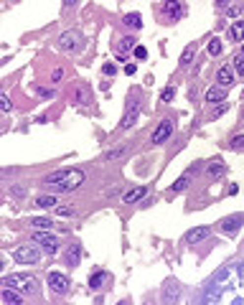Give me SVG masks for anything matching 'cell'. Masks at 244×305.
<instances>
[{"label": "cell", "instance_id": "e575fe53", "mask_svg": "<svg viewBox=\"0 0 244 305\" xmlns=\"http://www.w3.org/2000/svg\"><path fill=\"white\" fill-rule=\"evenodd\" d=\"M61 79H64V69H54V71H51V82L59 84Z\"/></svg>", "mask_w": 244, "mask_h": 305}, {"label": "cell", "instance_id": "9a60e30c", "mask_svg": "<svg viewBox=\"0 0 244 305\" xmlns=\"http://www.w3.org/2000/svg\"><path fill=\"white\" fill-rule=\"evenodd\" d=\"M196 168H198V165H193V168H188V171H186V173H183V176H181V178H178V181L173 183V191H186V188H188V183H191V178L196 176Z\"/></svg>", "mask_w": 244, "mask_h": 305}, {"label": "cell", "instance_id": "ac0fdd59", "mask_svg": "<svg viewBox=\"0 0 244 305\" xmlns=\"http://www.w3.org/2000/svg\"><path fill=\"white\" fill-rule=\"evenodd\" d=\"M224 97H226V87H221V84L211 87L206 92V102H224Z\"/></svg>", "mask_w": 244, "mask_h": 305}, {"label": "cell", "instance_id": "8d00e7d4", "mask_svg": "<svg viewBox=\"0 0 244 305\" xmlns=\"http://www.w3.org/2000/svg\"><path fill=\"white\" fill-rule=\"evenodd\" d=\"M0 107H3V112H10V99H8V94H3V97H0Z\"/></svg>", "mask_w": 244, "mask_h": 305}, {"label": "cell", "instance_id": "f6af8a7d", "mask_svg": "<svg viewBox=\"0 0 244 305\" xmlns=\"http://www.w3.org/2000/svg\"><path fill=\"white\" fill-rule=\"evenodd\" d=\"M242 120H244V107H242Z\"/></svg>", "mask_w": 244, "mask_h": 305}, {"label": "cell", "instance_id": "44dd1931", "mask_svg": "<svg viewBox=\"0 0 244 305\" xmlns=\"http://www.w3.org/2000/svg\"><path fill=\"white\" fill-rule=\"evenodd\" d=\"M107 280H110V274H107V272H94V274L89 277V287H92V290H99L102 282H107Z\"/></svg>", "mask_w": 244, "mask_h": 305}, {"label": "cell", "instance_id": "30bf717a", "mask_svg": "<svg viewBox=\"0 0 244 305\" xmlns=\"http://www.w3.org/2000/svg\"><path fill=\"white\" fill-rule=\"evenodd\" d=\"M209 234H211L209 226H196V229H188L186 237H183V242H186V244H201L204 239H209Z\"/></svg>", "mask_w": 244, "mask_h": 305}, {"label": "cell", "instance_id": "4fadbf2b", "mask_svg": "<svg viewBox=\"0 0 244 305\" xmlns=\"http://www.w3.org/2000/svg\"><path fill=\"white\" fill-rule=\"evenodd\" d=\"M79 259H82V247L79 244H69L66 252H64V262L69 267H79Z\"/></svg>", "mask_w": 244, "mask_h": 305}, {"label": "cell", "instance_id": "bcb514c9", "mask_svg": "<svg viewBox=\"0 0 244 305\" xmlns=\"http://www.w3.org/2000/svg\"><path fill=\"white\" fill-rule=\"evenodd\" d=\"M242 94H244V92H242Z\"/></svg>", "mask_w": 244, "mask_h": 305}, {"label": "cell", "instance_id": "7402d4cb", "mask_svg": "<svg viewBox=\"0 0 244 305\" xmlns=\"http://www.w3.org/2000/svg\"><path fill=\"white\" fill-rule=\"evenodd\" d=\"M122 23H125L127 28H143V15L140 13H127Z\"/></svg>", "mask_w": 244, "mask_h": 305}, {"label": "cell", "instance_id": "5bb4252c", "mask_svg": "<svg viewBox=\"0 0 244 305\" xmlns=\"http://www.w3.org/2000/svg\"><path fill=\"white\" fill-rule=\"evenodd\" d=\"M0 300H3L5 305H23V295L21 293H13V287H3Z\"/></svg>", "mask_w": 244, "mask_h": 305}, {"label": "cell", "instance_id": "ab89813d", "mask_svg": "<svg viewBox=\"0 0 244 305\" xmlns=\"http://www.w3.org/2000/svg\"><path fill=\"white\" fill-rule=\"evenodd\" d=\"M102 71H104L107 76H112V74H115L117 69H115V64H104V69H102Z\"/></svg>", "mask_w": 244, "mask_h": 305}, {"label": "cell", "instance_id": "8fae6325", "mask_svg": "<svg viewBox=\"0 0 244 305\" xmlns=\"http://www.w3.org/2000/svg\"><path fill=\"white\" fill-rule=\"evenodd\" d=\"M181 293H183V287L178 285V280L171 277V280L165 282V287H163V300H165V303H173V300L181 298Z\"/></svg>", "mask_w": 244, "mask_h": 305}, {"label": "cell", "instance_id": "e0dca14e", "mask_svg": "<svg viewBox=\"0 0 244 305\" xmlns=\"http://www.w3.org/2000/svg\"><path fill=\"white\" fill-rule=\"evenodd\" d=\"M216 82L221 84V87H232L234 84V74H232V69H229V66H221L219 71H216Z\"/></svg>", "mask_w": 244, "mask_h": 305}, {"label": "cell", "instance_id": "4316f807", "mask_svg": "<svg viewBox=\"0 0 244 305\" xmlns=\"http://www.w3.org/2000/svg\"><path fill=\"white\" fill-rule=\"evenodd\" d=\"M232 41H244V21H237L232 26Z\"/></svg>", "mask_w": 244, "mask_h": 305}, {"label": "cell", "instance_id": "2e32d148", "mask_svg": "<svg viewBox=\"0 0 244 305\" xmlns=\"http://www.w3.org/2000/svg\"><path fill=\"white\" fill-rule=\"evenodd\" d=\"M145 193H148V186H135V188H130L125 193L122 201H125V204H135V201H140V198H145Z\"/></svg>", "mask_w": 244, "mask_h": 305}, {"label": "cell", "instance_id": "d6986e66", "mask_svg": "<svg viewBox=\"0 0 244 305\" xmlns=\"http://www.w3.org/2000/svg\"><path fill=\"white\" fill-rule=\"evenodd\" d=\"M137 120H140V112H137V110H127V115L122 117V122H120V127L122 130H130V127H135Z\"/></svg>", "mask_w": 244, "mask_h": 305}, {"label": "cell", "instance_id": "3957f363", "mask_svg": "<svg viewBox=\"0 0 244 305\" xmlns=\"http://www.w3.org/2000/svg\"><path fill=\"white\" fill-rule=\"evenodd\" d=\"M3 287H15V290H23V293H38V280L33 274H5L3 277Z\"/></svg>", "mask_w": 244, "mask_h": 305}, {"label": "cell", "instance_id": "d4e9b609", "mask_svg": "<svg viewBox=\"0 0 244 305\" xmlns=\"http://www.w3.org/2000/svg\"><path fill=\"white\" fill-rule=\"evenodd\" d=\"M193 54H196V43L186 46V49H183V54H181V66H188L191 61H193Z\"/></svg>", "mask_w": 244, "mask_h": 305}, {"label": "cell", "instance_id": "6da1fadb", "mask_svg": "<svg viewBox=\"0 0 244 305\" xmlns=\"http://www.w3.org/2000/svg\"><path fill=\"white\" fill-rule=\"evenodd\" d=\"M201 303L244 305V262H232L214 272L201 293Z\"/></svg>", "mask_w": 244, "mask_h": 305}, {"label": "cell", "instance_id": "f1b7e54d", "mask_svg": "<svg viewBox=\"0 0 244 305\" xmlns=\"http://www.w3.org/2000/svg\"><path fill=\"white\" fill-rule=\"evenodd\" d=\"M229 148L232 150H244V135H234L232 140H229Z\"/></svg>", "mask_w": 244, "mask_h": 305}, {"label": "cell", "instance_id": "484cf974", "mask_svg": "<svg viewBox=\"0 0 244 305\" xmlns=\"http://www.w3.org/2000/svg\"><path fill=\"white\" fill-rule=\"evenodd\" d=\"M127 150H130V145H122V148H115V150H110L104 155V160H117V158H122V155H127Z\"/></svg>", "mask_w": 244, "mask_h": 305}, {"label": "cell", "instance_id": "f546056e", "mask_svg": "<svg viewBox=\"0 0 244 305\" xmlns=\"http://www.w3.org/2000/svg\"><path fill=\"white\" fill-rule=\"evenodd\" d=\"M127 49H135V38H132V36H125V38H120V51L125 54Z\"/></svg>", "mask_w": 244, "mask_h": 305}, {"label": "cell", "instance_id": "d590c367", "mask_svg": "<svg viewBox=\"0 0 244 305\" xmlns=\"http://www.w3.org/2000/svg\"><path fill=\"white\" fill-rule=\"evenodd\" d=\"M56 214H59V216H74V209L71 206H64V209L56 206Z\"/></svg>", "mask_w": 244, "mask_h": 305}, {"label": "cell", "instance_id": "ffe728a7", "mask_svg": "<svg viewBox=\"0 0 244 305\" xmlns=\"http://www.w3.org/2000/svg\"><path fill=\"white\" fill-rule=\"evenodd\" d=\"M76 102H79V104H89V102H92V89H89L87 84L76 87Z\"/></svg>", "mask_w": 244, "mask_h": 305}, {"label": "cell", "instance_id": "60d3db41", "mask_svg": "<svg viewBox=\"0 0 244 305\" xmlns=\"http://www.w3.org/2000/svg\"><path fill=\"white\" fill-rule=\"evenodd\" d=\"M13 196H15V198H23V196H26V188H21V186H15V188H13Z\"/></svg>", "mask_w": 244, "mask_h": 305}, {"label": "cell", "instance_id": "4dcf8cb0", "mask_svg": "<svg viewBox=\"0 0 244 305\" xmlns=\"http://www.w3.org/2000/svg\"><path fill=\"white\" fill-rule=\"evenodd\" d=\"M209 54H211V56H219V54H221V38H211V43H209Z\"/></svg>", "mask_w": 244, "mask_h": 305}, {"label": "cell", "instance_id": "1f68e13d", "mask_svg": "<svg viewBox=\"0 0 244 305\" xmlns=\"http://www.w3.org/2000/svg\"><path fill=\"white\" fill-rule=\"evenodd\" d=\"M234 71H237L239 76H244V54H237V56H234Z\"/></svg>", "mask_w": 244, "mask_h": 305}, {"label": "cell", "instance_id": "9c48e42d", "mask_svg": "<svg viewBox=\"0 0 244 305\" xmlns=\"http://www.w3.org/2000/svg\"><path fill=\"white\" fill-rule=\"evenodd\" d=\"M33 242H36V244H41V249H43V252H49V254H54V252L59 249V239H56V237H51V234L36 232V234H33Z\"/></svg>", "mask_w": 244, "mask_h": 305}, {"label": "cell", "instance_id": "b9f144b4", "mask_svg": "<svg viewBox=\"0 0 244 305\" xmlns=\"http://www.w3.org/2000/svg\"><path fill=\"white\" fill-rule=\"evenodd\" d=\"M226 110H229V104H219V107H216V115H224Z\"/></svg>", "mask_w": 244, "mask_h": 305}, {"label": "cell", "instance_id": "cb8c5ba5", "mask_svg": "<svg viewBox=\"0 0 244 305\" xmlns=\"http://www.w3.org/2000/svg\"><path fill=\"white\" fill-rule=\"evenodd\" d=\"M54 204H56V196H36V201H33L36 209H51Z\"/></svg>", "mask_w": 244, "mask_h": 305}, {"label": "cell", "instance_id": "836d02e7", "mask_svg": "<svg viewBox=\"0 0 244 305\" xmlns=\"http://www.w3.org/2000/svg\"><path fill=\"white\" fill-rule=\"evenodd\" d=\"M173 94H176V89H173V87L163 89V94H160V102H171V99H173Z\"/></svg>", "mask_w": 244, "mask_h": 305}, {"label": "cell", "instance_id": "603a6c76", "mask_svg": "<svg viewBox=\"0 0 244 305\" xmlns=\"http://www.w3.org/2000/svg\"><path fill=\"white\" fill-rule=\"evenodd\" d=\"M224 171H226V165H224L221 160H214V163L209 165V171H206V176H209V178H219V176H221Z\"/></svg>", "mask_w": 244, "mask_h": 305}, {"label": "cell", "instance_id": "f35d334b", "mask_svg": "<svg viewBox=\"0 0 244 305\" xmlns=\"http://www.w3.org/2000/svg\"><path fill=\"white\" fill-rule=\"evenodd\" d=\"M226 13H229V15H244V3H242V5H237V8H229Z\"/></svg>", "mask_w": 244, "mask_h": 305}, {"label": "cell", "instance_id": "d6a6232c", "mask_svg": "<svg viewBox=\"0 0 244 305\" xmlns=\"http://www.w3.org/2000/svg\"><path fill=\"white\" fill-rule=\"evenodd\" d=\"M135 59H140V61H145L148 59V49H145V46H135Z\"/></svg>", "mask_w": 244, "mask_h": 305}, {"label": "cell", "instance_id": "ee69618b", "mask_svg": "<svg viewBox=\"0 0 244 305\" xmlns=\"http://www.w3.org/2000/svg\"><path fill=\"white\" fill-rule=\"evenodd\" d=\"M76 3H79V0H64V5H66V8H71V5H76Z\"/></svg>", "mask_w": 244, "mask_h": 305}, {"label": "cell", "instance_id": "7c38bea8", "mask_svg": "<svg viewBox=\"0 0 244 305\" xmlns=\"http://www.w3.org/2000/svg\"><path fill=\"white\" fill-rule=\"evenodd\" d=\"M181 0H165L163 3V15L168 21H181Z\"/></svg>", "mask_w": 244, "mask_h": 305}, {"label": "cell", "instance_id": "52a82bcc", "mask_svg": "<svg viewBox=\"0 0 244 305\" xmlns=\"http://www.w3.org/2000/svg\"><path fill=\"white\" fill-rule=\"evenodd\" d=\"M173 127H176V125H173V120H163L160 125L155 127V132H152L150 143H152V145H160V143H165L168 137L173 135Z\"/></svg>", "mask_w": 244, "mask_h": 305}, {"label": "cell", "instance_id": "5b68a950", "mask_svg": "<svg viewBox=\"0 0 244 305\" xmlns=\"http://www.w3.org/2000/svg\"><path fill=\"white\" fill-rule=\"evenodd\" d=\"M59 49L61 51H76L82 49V33L79 30H66V33L59 36Z\"/></svg>", "mask_w": 244, "mask_h": 305}, {"label": "cell", "instance_id": "ba28073f", "mask_svg": "<svg viewBox=\"0 0 244 305\" xmlns=\"http://www.w3.org/2000/svg\"><path fill=\"white\" fill-rule=\"evenodd\" d=\"M49 287L54 290L56 295H66L69 293V277L64 272H51L49 274Z\"/></svg>", "mask_w": 244, "mask_h": 305}, {"label": "cell", "instance_id": "277c9868", "mask_svg": "<svg viewBox=\"0 0 244 305\" xmlns=\"http://www.w3.org/2000/svg\"><path fill=\"white\" fill-rule=\"evenodd\" d=\"M38 257H41V252L33 247V244H23V247H18V249L13 252V259L18 265H36Z\"/></svg>", "mask_w": 244, "mask_h": 305}, {"label": "cell", "instance_id": "74e56055", "mask_svg": "<svg viewBox=\"0 0 244 305\" xmlns=\"http://www.w3.org/2000/svg\"><path fill=\"white\" fill-rule=\"evenodd\" d=\"M216 8L219 10H229V8H232V0H216Z\"/></svg>", "mask_w": 244, "mask_h": 305}, {"label": "cell", "instance_id": "8992f818", "mask_svg": "<svg viewBox=\"0 0 244 305\" xmlns=\"http://www.w3.org/2000/svg\"><path fill=\"white\" fill-rule=\"evenodd\" d=\"M242 224H244V214H229V216H224L219 221V229L224 234H237L242 229Z\"/></svg>", "mask_w": 244, "mask_h": 305}, {"label": "cell", "instance_id": "7a4b0ae2", "mask_svg": "<svg viewBox=\"0 0 244 305\" xmlns=\"http://www.w3.org/2000/svg\"><path fill=\"white\" fill-rule=\"evenodd\" d=\"M82 183H84V171H79V168H64V171H56V173L43 178V186L49 191H56V193L76 191Z\"/></svg>", "mask_w": 244, "mask_h": 305}, {"label": "cell", "instance_id": "83f0119b", "mask_svg": "<svg viewBox=\"0 0 244 305\" xmlns=\"http://www.w3.org/2000/svg\"><path fill=\"white\" fill-rule=\"evenodd\" d=\"M28 224L33 226V229H51V226H54V224H51L49 219H43V216H36V219H30Z\"/></svg>", "mask_w": 244, "mask_h": 305}, {"label": "cell", "instance_id": "7bdbcfd3", "mask_svg": "<svg viewBox=\"0 0 244 305\" xmlns=\"http://www.w3.org/2000/svg\"><path fill=\"white\" fill-rule=\"evenodd\" d=\"M135 69H137L135 64H127V66H125V74H130V76H132V74H135Z\"/></svg>", "mask_w": 244, "mask_h": 305}]
</instances>
